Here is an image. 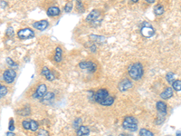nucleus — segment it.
Masks as SVG:
<instances>
[{
  "instance_id": "a211bd4d",
  "label": "nucleus",
  "mask_w": 181,
  "mask_h": 136,
  "mask_svg": "<svg viewBox=\"0 0 181 136\" xmlns=\"http://www.w3.org/2000/svg\"><path fill=\"white\" fill-rule=\"evenodd\" d=\"M62 58H63V50L61 47H57L55 48V53H54V61L59 63L62 61Z\"/></svg>"
},
{
  "instance_id": "f8f14e48",
  "label": "nucleus",
  "mask_w": 181,
  "mask_h": 136,
  "mask_svg": "<svg viewBox=\"0 0 181 136\" xmlns=\"http://www.w3.org/2000/svg\"><path fill=\"white\" fill-rule=\"evenodd\" d=\"M48 21L47 20H41V21H37L35 23H34V27L36 28L37 30L40 31H43L48 27Z\"/></svg>"
},
{
  "instance_id": "5701e85b",
  "label": "nucleus",
  "mask_w": 181,
  "mask_h": 136,
  "mask_svg": "<svg viewBox=\"0 0 181 136\" xmlns=\"http://www.w3.org/2000/svg\"><path fill=\"white\" fill-rule=\"evenodd\" d=\"M174 77H175V75L173 73H168L167 75H166V80L168 83L169 84H172L175 80H174Z\"/></svg>"
},
{
  "instance_id": "e433bc0d",
  "label": "nucleus",
  "mask_w": 181,
  "mask_h": 136,
  "mask_svg": "<svg viewBox=\"0 0 181 136\" xmlns=\"http://www.w3.org/2000/svg\"><path fill=\"white\" fill-rule=\"evenodd\" d=\"M177 136H181V132L180 131L177 132Z\"/></svg>"
},
{
  "instance_id": "f03ea898",
  "label": "nucleus",
  "mask_w": 181,
  "mask_h": 136,
  "mask_svg": "<svg viewBox=\"0 0 181 136\" xmlns=\"http://www.w3.org/2000/svg\"><path fill=\"white\" fill-rule=\"evenodd\" d=\"M129 75L133 80H140L143 76V66L141 63H134L130 64L128 68Z\"/></svg>"
},
{
  "instance_id": "9d476101",
  "label": "nucleus",
  "mask_w": 181,
  "mask_h": 136,
  "mask_svg": "<svg viewBox=\"0 0 181 136\" xmlns=\"http://www.w3.org/2000/svg\"><path fill=\"white\" fill-rule=\"evenodd\" d=\"M118 87H119V90L121 91V92H125V91H128L132 87V83L129 79H124V80L120 82Z\"/></svg>"
},
{
  "instance_id": "cd10ccee",
  "label": "nucleus",
  "mask_w": 181,
  "mask_h": 136,
  "mask_svg": "<svg viewBox=\"0 0 181 136\" xmlns=\"http://www.w3.org/2000/svg\"><path fill=\"white\" fill-rule=\"evenodd\" d=\"M37 136H50V134L47 131H45L43 129H40L37 132Z\"/></svg>"
},
{
  "instance_id": "473e14b6",
  "label": "nucleus",
  "mask_w": 181,
  "mask_h": 136,
  "mask_svg": "<svg viewBox=\"0 0 181 136\" xmlns=\"http://www.w3.org/2000/svg\"><path fill=\"white\" fill-rule=\"evenodd\" d=\"M7 35L8 36H13V35H14V30H13V28H11V27L7 28Z\"/></svg>"
},
{
  "instance_id": "dca6fc26",
  "label": "nucleus",
  "mask_w": 181,
  "mask_h": 136,
  "mask_svg": "<svg viewBox=\"0 0 181 136\" xmlns=\"http://www.w3.org/2000/svg\"><path fill=\"white\" fill-rule=\"evenodd\" d=\"M90 133V129L87 126L82 125L79 129H77L76 131V134L77 136H86Z\"/></svg>"
},
{
  "instance_id": "20e7f679",
  "label": "nucleus",
  "mask_w": 181,
  "mask_h": 136,
  "mask_svg": "<svg viewBox=\"0 0 181 136\" xmlns=\"http://www.w3.org/2000/svg\"><path fill=\"white\" fill-rule=\"evenodd\" d=\"M122 126L125 130L129 132H136L138 129V122L137 119L133 116H127L123 120Z\"/></svg>"
},
{
  "instance_id": "c85d7f7f",
  "label": "nucleus",
  "mask_w": 181,
  "mask_h": 136,
  "mask_svg": "<svg viewBox=\"0 0 181 136\" xmlns=\"http://www.w3.org/2000/svg\"><path fill=\"white\" fill-rule=\"evenodd\" d=\"M81 126H82V119L81 118H77L74 121V127L76 128V129H79Z\"/></svg>"
},
{
  "instance_id": "a878e982",
  "label": "nucleus",
  "mask_w": 181,
  "mask_h": 136,
  "mask_svg": "<svg viewBox=\"0 0 181 136\" xmlns=\"http://www.w3.org/2000/svg\"><path fill=\"white\" fill-rule=\"evenodd\" d=\"M7 64L11 67V69H12V68H15V67L18 66L17 64H16L15 62H14V61H13L11 58H9V57L7 58Z\"/></svg>"
},
{
  "instance_id": "6e6552de",
  "label": "nucleus",
  "mask_w": 181,
  "mask_h": 136,
  "mask_svg": "<svg viewBox=\"0 0 181 136\" xmlns=\"http://www.w3.org/2000/svg\"><path fill=\"white\" fill-rule=\"evenodd\" d=\"M16 76V74L15 72L13 70V69H7L4 72L3 74V78H4V81L7 84H11L14 82L15 78Z\"/></svg>"
},
{
  "instance_id": "aec40b11",
  "label": "nucleus",
  "mask_w": 181,
  "mask_h": 136,
  "mask_svg": "<svg viewBox=\"0 0 181 136\" xmlns=\"http://www.w3.org/2000/svg\"><path fill=\"white\" fill-rule=\"evenodd\" d=\"M90 37V39H92L93 41H94V42H96L98 44H102L106 40L105 37L101 36V35H92Z\"/></svg>"
},
{
  "instance_id": "423d86ee",
  "label": "nucleus",
  "mask_w": 181,
  "mask_h": 136,
  "mask_svg": "<svg viewBox=\"0 0 181 136\" xmlns=\"http://www.w3.org/2000/svg\"><path fill=\"white\" fill-rule=\"evenodd\" d=\"M79 66L81 69H84L87 70L90 73H93L96 71L97 69V65L93 63V62H90V61H84V62H81L79 64Z\"/></svg>"
},
{
  "instance_id": "c9c22d12",
  "label": "nucleus",
  "mask_w": 181,
  "mask_h": 136,
  "mask_svg": "<svg viewBox=\"0 0 181 136\" xmlns=\"http://www.w3.org/2000/svg\"><path fill=\"white\" fill-rule=\"evenodd\" d=\"M146 1H147L148 3H154L155 0H146Z\"/></svg>"
},
{
  "instance_id": "f257e3e1",
  "label": "nucleus",
  "mask_w": 181,
  "mask_h": 136,
  "mask_svg": "<svg viewBox=\"0 0 181 136\" xmlns=\"http://www.w3.org/2000/svg\"><path fill=\"white\" fill-rule=\"evenodd\" d=\"M93 97H94L95 102H97L98 103H100L102 105H105V106H110V105H112L113 102H114V99H113L112 96L110 95L109 92L106 89L98 90L95 93V95H93Z\"/></svg>"
},
{
  "instance_id": "b1692460",
  "label": "nucleus",
  "mask_w": 181,
  "mask_h": 136,
  "mask_svg": "<svg viewBox=\"0 0 181 136\" xmlns=\"http://www.w3.org/2000/svg\"><path fill=\"white\" fill-rule=\"evenodd\" d=\"M38 123L35 122V121H30V130L33 131V132H35L38 130Z\"/></svg>"
},
{
  "instance_id": "f704fd0d",
  "label": "nucleus",
  "mask_w": 181,
  "mask_h": 136,
  "mask_svg": "<svg viewBox=\"0 0 181 136\" xmlns=\"http://www.w3.org/2000/svg\"><path fill=\"white\" fill-rule=\"evenodd\" d=\"M119 136H130V135H129V134H127V133H121Z\"/></svg>"
},
{
  "instance_id": "c756f323",
  "label": "nucleus",
  "mask_w": 181,
  "mask_h": 136,
  "mask_svg": "<svg viewBox=\"0 0 181 136\" xmlns=\"http://www.w3.org/2000/svg\"><path fill=\"white\" fill-rule=\"evenodd\" d=\"M22 125H23V127H24V129H26V130H30V121H27V120L23 121Z\"/></svg>"
},
{
  "instance_id": "4be33fe9",
  "label": "nucleus",
  "mask_w": 181,
  "mask_h": 136,
  "mask_svg": "<svg viewBox=\"0 0 181 136\" xmlns=\"http://www.w3.org/2000/svg\"><path fill=\"white\" fill-rule=\"evenodd\" d=\"M140 136H154V134H153V132H150L149 130L145 129V128H142V129L140 131Z\"/></svg>"
},
{
  "instance_id": "f3484780",
  "label": "nucleus",
  "mask_w": 181,
  "mask_h": 136,
  "mask_svg": "<svg viewBox=\"0 0 181 136\" xmlns=\"http://www.w3.org/2000/svg\"><path fill=\"white\" fill-rule=\"evenodd\" d=\"M47 15L49 16H57L60 15V9L57 7H50L47 9Z\"/></svg>"
},
{
  "instance_id": "0eeeda50",
  "label": "nucleus",
  "mask_w": 181,
  "mask_h": 136,
  "mask_svg": "<svg viewBox=\"0 0 181 136\" xmlns=\"http://www.w3.org/2000/svg\"><path fill=\"white\" fill-rule=\"evenodd\" d=\"M34 35H35V33L30 28H23L19 30L17 33V36L20 39H30V38H33Z\"/></svg>"
},
{
  "instance_id": "6ab92c4d",
  "label": "nucleus",
  "mask_w": 181,
  "mask_h": 136,
  "mask_svg": "<svg viewBox=\"0 0 181 136\" xmlns=\"http://www.w3.org/2000/svg\"><path fill=\"white\" fill-rule=\"evenodd\" d=\"M154 13L156 14V16H161L164 13V7L161 4H157L154 7Z\"/></svg>"
},
{
  "instance_id": "2eb2a0df",
  "label": "nucleus",
  "mask_w": 181,
  "mask_h": 136,
  "mask_svg": "<svg viewBox=\"0 0 181 136\" xmlns=\"http://www.w3.org/2000/svg\"><path fill=\"white\" fill-rule=\"evenodd\" d=\"M54 99V94L52 92H47L43 95V97L42 98V102L44 103H52Z\"/></svg>"
},
{
  "instance_id": "2f4dec72",
  "label": "nucleus",
  "mask_w": 181,
  "mask_h": 136,
  "mask_svg": "<svg viewBox=\"0 0 181 136\" xmlns=\"http://www.w3.org/2000/svg\"><path fill=\"white\" fill-rule=\"evenodd\" d=\"M9 132H13L15 130V126H14V120L13 119H10V122H9Z\"/></svg>"
},
{
  "instance_id": "393cba45",
  "label": "nucleus",
  "mask_w": 181,
  "mask_h": 136,
  "mask_svg": "<svg viewBox=\"0 0 181 136\" xmlns=\"http://www.w3.org/2000/svg\"><path fill=\"white\" fill-rule=\"evenodd\" d=\"M72 9H73V2H67L66 3V5L64 6V11L66 12V13H69V12H71L72 11Z\"/></svg>"
},
{
  "instance_id": "9b49d317",
  "label": "nucleus",
  "mask_w": 181,
  "mask_h": 136,
  "mask_svg": "<svg viewBox=\"0 0 181 136\" xmlns=\"http://www.w3.org/2000/svg\"><path fill=\"white\" fill-rule=\"evenodd\" d=\"M42 75L46 78L48 81L52 82L55 79V76L53 74V72L49 69V68L47 66H43V69H42Z\"/></svg>"
},
{
  "instance_id": "7c9ffc66",
  "label": "nucleus",
  "mask_w": 181,
  "mask_h": 136,
  "mask_svg": "<svg viewBox=\"0 0 181 136\" xmlns=\"http://www.w3.org/2000/svg\"><path fill=\"white\" fill-rule=\"evenodd\" d=\"M76 7L78 8V10H79L80 12H83V11H84L83 4H82L81 1H77V2H76Z\"/></svg>"
},
{
  "instance_id": "7ed1b4c3",
  "label": "nucleus",
  "mask_w": 181,
  "mask_h": 136,
  "mask_svg": "<svg viewBox=\"0 0 181 136\" xmlns=\"http://www.w3.org/2000/svg\"><path fill=\"white\" fill-rule=\"evenodd\" d=\"M102 13H101L100 10H97V9L93 10L86 17V21L88 23H90V24L92 25L93 27L99 26L101 24V22H102Z\"/></svg>"
},
{
  "instance_id": "4468645a",
  "label": "nucleus",
  "mask_w": 181,
  "mask_h": 136,
  "mask_svg": "<svg viewBox=\"0 0 181 136\" xmlns=\"http://www.w3.org/2000/svg\"><path fill=\"white\" fill-rule=\"evenodd\" d=\"M172 95H173V89H172V87H167L163 91V92L160 94V97L163 100H168L170 97H172Z\"/></svg>"
},
{
  "instance_id": "412c9836",
  "label": "nucleus",
  "mask_w": 181,
  "mask_h": 136,
  "mask_svg": "<svg viewBox=\"0 0 181 136\" xmlns=\"http://www.w3.org/2000/svg\"><path fill=\"white\" fill-rule=\"evenodd\" d=\"M172 89H174L177 92L181 91V80H175L172 83Z\"/></svg>"
},
{
  "instance_id": "bb28decb",
  "label": "nucleus",
  "mask_w": 181,
  "mask_h": 136,
  "mask_svg": "<svg viewBox=\"0 0 181 136\" xmlns=\"http://www.w3.org/2000/svg\"><path fill=\"white\" fill-rule=\"evenodd\" d=\"M7 88L6 86H1L0 87V98L4 97L7 94Z\"/></svg>"
},
{
  "instance_id": "4c0bfd02",
  "label": "nucleus",
  "mask_w": 181,
  "mask_h": 136,
  "mask_svg": "<svg viewBox=\"0 0 181 136\" xmlns=\"http://www.w3.org/2000/svg\"><path fill=\"white\" fill-rule=\"evenodd\" d=\"M1 86H2V85H1V84H0V87H1Z\"/></svg>"
},
{
  "instance_id": "39448f33",
  "label": "nucleus",
  "mask_w": 181,
  "mask_h": 136,
  "mask_svg": "<svg viewBox=\"0 0 181 136\" xmlns=\"http://www.w3.org/2000/svg\"><path fill=\"white\" fill-rule=\"evenodd\" d=\"M141 35L146 37V38H150L155 35V29L151 26V24L148 22H143V24L141 28Z\"/></svg>"
},
{
  "instance_id": "1a4fd4ad",
  "label": "nucleus",
  "mask_w": 181,
  "mask_h": 136,
  "mask_svg": "<svg viewBox=\"0 0 181 136\" xmlns=\"http://www.w3.org/2000/svg\"><path fill=\"white\" fill-rule=\"evenodd\" d=\"M46 91H47L46 85H45L44 84H42L37 86V88L35 90V93L33 95V97L34 98H43V95L46 94Z\"/></svg>"
},
{
  "instance_id": "72a5a7b5",
  "label": "nucleus",
  "mask_w": 181,
  "mask_h": 136,
  "mask_svg": "<svg viewBox=\"0 0 181 136\" xmlns=\"http://www.w3.org/2000/svg\"><path fill=\"white\" fill-rule=\"evenodd\" d=\"M7 136H15V133L13 132H7Z\"/></svg>"
},
{
  "instance_id": "ddd939ff",
  "label": "nucleus",
  "mask_w": 181,
  "mask_h": 136,
  "mask_svg": "<svg viewBox=\"0 0 181 136\" xmlns=\"http://www.w3.org/2000/svg\"><path fill=\"white\" fill-rule=\"evenodd\" d=\"M157 110L158 115H167V104L162 101L157 102Z\"/></svg>"
}]
</instances>
